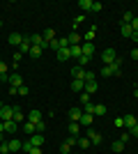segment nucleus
Instances as JSON below:
<instances>
[{
  "instance_id": "obj_1",
  "label": "nucleus",
  "mask_w": 138,
  "mask_h": 154,
  "mask_svg": "<svg viewBox=\"0 0 138 154\" xmlns=\"http://www.w3.org/2000/svg\"><path fill=\"white\" fill-rule=\"evenodd\" d=\"M115 60H118V53L113 51V48H106V51L101 53V62L104 64H113Z\"/></svg>"
},
{
  "instance_id": "obj_2",
  "label": "nucleus",
  "mask_w": 138,
  "mask_h": 154,
  "mask_svg": "<svg viewBox=\"0 0 138 154\" xmlns=\"http://www.w3.org/2000/svg\"><path fill=\"white\" fill-rule=\"evenodd\" d=\"M7 120H14V106H2L0 108V122H7Z\"/></svg>"
},
{
  "instance_id": "obj_3",
  "label": "nucleus",
  "mask_w": 138,
  "mask_h": 154,
  "mask_svg": "<svg viewBox=\"0 0 138 154\" xmlns=\"http://www.w3.org/2000/svg\"><path fill=\"white\" fill-rule=\"evenodd\" d=\"M7 83H9V88H16V90H19L21 85H23V76L14 71V74H9V81H7Z\"/></svg>"
},
{
  "instance_id": "obj_4",
  "label": "nucleus",
  "mask_w": 138,
  "mask_h": 154,
  "mask_svg": "<svg viewBox=\"0 0 138 154\" xmlns=\"http://www.w3.org/2000/svg\"><path fill=\"white\" fill-rule=\"evenodd\" d=\"M87 138H90L92 145H101L104 143V136L99 134V131H94V129H87Z\"/></svg>"
},
{
  "instance_id": "obj_5",
  "label": "nucleus",
  "mask_w": 138,
  "mask_h": 154,
  "mask_svg": "<svg viewBox=\"0 0 138 154\" xmlns=\"http://www.w3.org/2000/svg\"><path fill=\"white\" fill-rule=\"evenodd\" d=\"M67 46H69V42H67V39H53L51 44H48V48H51V51H55V53H58L60 48H67Z\"/></svg>"
},
{
  "instance_id": "obj_6",
  "label": "nucleus",
  "mask_w": 138,
  "mask_h": 154,
  "mask_svg": "<svg viewBox=\"0 0 138 154\" xmlns=\"http://www.w3.org/2000/svg\"><path fill=\"white\" fill-rule=\"evenodd\" d=\"M85 67H78V64H76V67H72V78H78V81H85Z\"/></svg>"
},
{
  "instance_id": "obj_7",
  "label": "nucleus",
  "mask_w": 138,
  "mask_h": 154,
  "mask_svg": "<svg viewBox=\"0 0 138 154\" xmlns=\"http://www.w3.org/2000/svg\"><path fill=\"white\" fill-rule=\"evenodd\" d=\"M81 115H83V108H69V122H81Z\"/></svg>"
},
{
  "instance_id": "obj_8",
  "label": "nucleus",
  "mask_w": 138,
  "mask_h": 154,
  "mask_svg": "<svg viewBox=\"0 0 138 154\" xmlns=\"http://www.w3.org/2000/svg\"><path fill=\"white\" fill-rule=\"evenodd\" d=\"M16 129H19V122H14V120H7V122H5V134L7 136H14V134H16Z\"/></svg>"
},
{
  "instance_id": "obj_9",
  "label": "nucleus",
  "mask_w": 138,
  "mask_h": 154,
  "mask_svg": "<svg viewBox=\"0 0 138 154\" xmlns=\"http://www.w3.org/2000/svg\"><path fill=\"white\" fill-rule=\"evenodd\" d=\"M30 48H32V42H30V37H26L23 35V42H21V46H19V51L26 55V53H30Z\"/></svg>"
},
{
  "instance_id": "obj_10",
  "label": "nucleus",
  "mask_w": 138,
  "mask_h": 154,
  "mask_svg": "<svg viewBox=\"0 0 138 154\" xmlns=\"http://www.w3.org/2000/svg\"><path fill=\"white\" fill-rule=\"evenodd\" d=\"M7 145H9V152H19V149H23V143H21L19 138H9Z\"/></svg>"
},
{
  "instance_id": "obj_11",
  "label": "nucleus",
  "mask_w": 138,
  "mask_h": 154,
  "mask_svg": "<svg viewBox=\"0 0 138 154\" xmlns=\"http://www.w3.org/2000/svg\"><path fill=\"white\" fill-rule=\"evenodd\" d=\"M92 122H94V115H90V113H83V115H81V127H87V129H90L92 127Z\"/></svg>"
},
{
  "instance_id": "obj_12",
  "label": "nucleus",
  "mask_w": 138,
  "mask_h": 154,
  "mask_svg": "<svg viewBox=\"0 0 138 154\" xmlns=\"http://www.w3.org/2000/svg\"><path fill=\"white\" fill-rule=\"evenodd\" d=\"M21 42H23V35H21V32H12V35H9V44H12V46L19 48Z\"/></svg>"
},
{
  "instance_id": "obj_13",
  "label": "nucleus",
  "mask_w": 138,
  "mask_h": 154,
  "mask_svg": "<svg viewBox=\"0 0 138 154\" xmlns=\"http://www.w3.org/2000/svg\"><path fill=\"white\" fill-rule=\"evenodd\" d=\"M94 37H97V26H92L90 30H87L85 35H83V42H87V44H92V42H94Z\"/></svg>"
},
{
  "instance_id": "obj_14",
  "label": "nucleus",
  "mask_w": 138,
  "mask_h": 154,
  "mask_svg": "<svg viewBox=\"0 0 138 154\" xmlns=\"http://www.w3.org/2000/svg\"><path fill=\"white\" fill-rule=\"evenodd\" d=\"M97 90H99V83H97V81H87V83H85V90H83V92H87V94L92 97Z\"/></svg>"
},
{
  "instance_id": "obj_15",
  "label": "nucleus",
  "mask_w": 138,
  "mask_h": 154,
  "mask_svg": "<svg viewBox=\"0 0 138 154\" xmlns=\"http://www.w3.org/2000/svg\"><path fill=\"white\" fill-rule=\"evenodd\" d=\"M55 58H58L60 62H65V60H69V58H72V53H69V46H67V48H60V51L55 53Z\"/></svg>"
},
{
  "instance_id": "obj_16",
  "label": "nucleus",
  "mask_w": 138,
  "mask_h": 154,
  "mask_svg": "<svg viewBox=\"0 0 138 154\" xmlns=\"http://www.w3.org/2000/svg\"><path fill=\"white\" fill-rule=\"evenodd\" d=\"M72 90H74V92H83V90H85V81L74 78V81H72Z\"/></svg>"
},
{
  "instance_id": "obj_17",
  "label": "nucleus",
  "mask_w": 138,
  "mask_h": 154,
  "mask_svg": "<svg viewBox=\"0 0 138 154\" xmlns=\"http://www.w3.org/2000/svg\"><path fill=\"white\" fill-rule=\"evenodd\" d=\"M67 42H69V46H81V35L78 32H72V35L67 37Z\"/></svg>"
},
{
  "instance_id": "obj_18",
  "label": "nucleus",
  "mask_w": 138,
  "mask_h": 154,
  "mask_svg": "<svg viewBox=\"0 0 138 154\" xmlns=\"http://www.w3.org/2000/svg\"><path fill=\"white\" fill-rule=\"evenodd\" d=\"M81 51H83V55H87V58H92V53H94V44H81Z\"/></svg>"
},
{
  "instance_id": "obj_19",
  "label": "nucleus",
  "mask_w": 138,
  "mask_h": 154,
  "mask_svg": "<svg viewBox=\"0 0 138 154\" xmlns=\"http://www.w3.org/2000/svg\"><path fill=\"white\" fill-rule=\"evenodd\" d=\"M30 145H32V147H41V145H44V136H30Z\"/></svg>"
},
{
  "instance_id": "obj_20",
  "label": "nucleus",
  "mask_w": 138,
  "mask_h": 154,
  "mask_svg": "<svg viewBox=\"0 0 138 154\" xmlns=\"http://www.w3.org/2000/svg\"><path fill=\"white\" fill-rule=\"evenodd\" d=\"M28 122H32V124L41 122V113H39V110H30V115H28Z\"/></svg>"
},
{
  "instance_id": "obj_21",
  "label": "nucleus",
  "mask_w": 138,
  "mask_h": 154,
  "mask_svg": "<svg viewBox=\"0 0 138 154\" xmlns=\"http://www.w3.org/2000/svg\"><path fill=\"white\" fill-rule=\"evenodd\" d=\"M120 32H122V37H127V39H131V35H133V30H131V26H129V23H122Z\"/></svg>"
},
{
  "instance_id": "obj_22",
  "label": "nucleus",
  "mask_w": 138,
  "mask_h": 154,
  "mask_svg": "<svg viewBox=\"0 0 138 154\" xmlns=\"http://www.w3.org/2000/svg\"><path fill=\"white\" fill-rule=\"evenodd\" d=\"M23 120H28L23 113H21V108L19 106H14V122H23Z\"/></svg>"
},
{
  "instance_id": "obj_23",
  "label": "nucleus",
  "mask_w": 138,
  "mask_h": 154,
  "mask_svg": "<svg viewBox=\"0 0 138 154\" xmlns=\"http://www.w3.org/2000/svg\"><path fill=\"white\" fill-rule=\"evenodd\" d=\"M101 76H104V78L115 76V71H113V67H111V64H104V67H101Z\"/></svg>"
},
{
  "instance_id": "obj_24",
  "label": "nucleus",
  "mask_w": 138,
  "mask_h": 154,
  "mask_svg": "<svg viewBox=\"0 0 138 154\" xmlns=\"http://www.w3.org/2000/svg\"><path fill=\"white\" fill-rule=\"evenodd\" d=\"M78 7L83 12H92V0H78Z\"/></svg>"
},
{
  "instance_id": "obj_25",
  "label": "nucleus",
  "mask_w": 138,
  "mask_h": 154,
  "mask_svg": "<svg viewBox=\"0 0 138 154\" xmlns=\"http://www.w3.org/2000/svg\"><path fill=\"white\" fill-rule=\"evenodd\" d=\"M69 134H72V136H78L81 134V124L78 122H69Z\"/></svg>"
},
{
  "instance_id": "obj_26",
  "label": "nucleus",
  "mask_w": 138,
  "mask_h": 154,
  "mask_svg": "<svg viewBox=\"0 0 138 154\" xmlns=\"http://www.w3.org/2000/svg\"><path fill=\"white\" fill-rule=\"evenodd\" d=\"M69 53H72V58L78 60L81 55H83V51H81V46H69Z\"/></svg>"
},
{
  "instance_id": "obj_27",
  "label": "nucleus",
  "mask_w": 138,
  "mask_h": 154,
  "mask_svg": "<svg viewBox=\"0 0 138 154\" xmlns=\"http://www.w3.org/2000/svg\"><path fill=\"white\" fill-rule=\"evenodd\" d=\"M44 39H46V44H51L53 39H55V35H53L51 28H46V30H44Z\"/></svg>"
},
{
  "instance_id": "obj_28",
  "label": "nucleus",
  "mask_w": 138,
  "mask_h": 154,
  "mask_svg": "<svg viewBox=\"0 0 138 154\" xmlns=\"http://www.w3.org/2000/svg\"><path fill=\"white\" fill-rule=\"evenodd\" d=\"M76 145H78V147H83V149H87L92 143H90V138H78V140H76Z\"/></svg>"
},
{
  "instance_id": "obj_29",
  "label": "nucleus",
  "mask_w": 138,
  "mask_h": 154,
  "mask_svg": "<svg viewBox=\"0 0 138 154\" xmlns=\"http://www.w3.org/2000/svg\"><path fill=\"white\" fill-rule=\"evenodd\" d=\"M136 124V115H124V127L129 129V127H133Z\"/></svg>"
},
{
  "instance_id": "obj_30",
  "label": "nucleus",
  "mask_w": 138,
  "mask_h": 154,
  "mask_svg": "<svg viewBox=\"0 0 138 154\" xmlns=\"http://www.w3.org/2000/svg\"><path fill=\"white\" fill-rule=\"evenodd\" d=\"M41 53H44V51H41L39 46H32V48H30V53H28V55H30V58H39Z\"/></svg>"
},
{
  "instance_id": "obj_31",
  "label": "nucleus",
  "mask_w": 138,
  "mask_h": 154,
  "mask_svg": "<svg viewBox=\"0 0 138 154\" xmlns=\"http://www.w3.org/2000/svg\"><path fill=\"white\" fill-rule=\"evenodd\" d=\"M94 115H106V106L104 103H94Z\"/></svg>"
},
{
  "instance_id": "obj_32",
  "label": "nucleus",
  "mask_w": 138,
  "mask_h": 154,
  "mask_svg": "<svg viewBox=\"0 0 138 154\" xmlns=\"http://www.w3.org/2000/svg\"><path fill=\"white\" fill-rule=\"evenodd\" d=\"M78 101H81V106H85L87 101H92V97L87 94V92H81V97H78Z\"/></svg>"
},
{
  "instance_id": "obj_33",
  "label": "nucleus",
  "mask_w": 138,
  "mask_h": 154,
  "mask_svg": "<svg viewBox=\"0 0 138 154\" xmlns=\"http://www.w3.org/2000/svg\"><path fill=\"white\" fill-rule=\"evenodd\" d=\"M44 131H46V122L41 120V122L35 124V134H44Z\"/></svg>"
},
{
  "instance_id": "obj_34",
  "label": "nucleus",
  "mask_w": 138,
  "mask_h": 154,
  "mask_svg": "<svg viewBox=\"0 0 138 154\" xmlns=\"http://www.w3.org/2000/svg\"><path fill=\"white\" fill-rule=\"evenodd\" d=\"M122 149H124V143H122V140H115V143H113V152H122Z\"/></svg>"
},
{
  "instance_id": "obj_35",
  "label": "nucleus",
  "mask_w": 138,
  "mask_h": 154,
  "mask_svg": "<svg viewBox=\"0 0 138 154\" xmlns=\"http://www.w3.org/2000/svg\"><path fill=\"white\" fill-rule=\"evenodd\" d=\"M83 113H90V115H94V103H92V101H87L85 106H83Z\"/></svg>"
},
{
  "instance_id": "obj_36",
  "label": "nucleus",
  "mask_w": 138,
  "mask_h": 154,
  "mask_svg": "<svg viewBox=\"0 0 138 154\" xmlns=\"http://www.w3.org/2000/svg\"><path fill=\"white\" fill-rule=\"evenodd\" d=\"M90 60H92V58H87V55H81L76 62H78V67H87V62H90Z\"/></svg>"
},
{
  "instance_id": "obj_37",
  "label": "nucleus",
  "mask_w": 138,
  "mask_h": 154,
  "mask_svg": "<svg viewBox=\"0 0 138 154\" xmlns=\"http://www.w3.org/2000/svg\"><path fill=\"white\" fill-rule=\"evenodd\" d=\"M16 94H21V97H28V94H30V90H28V85H21L19 90H16Z\"/></svg>"
},
{
  "instance_id": "obj_38",
  "label": "nucleus",
  "mask_w": 138,
  "mask_h": 154,
  "mask_svg": "<svg viewBox=\"0 0 138 154\" xmlns=\"http://www.w3.org/2000/svg\"><path fill=\"white\" fill-rule=\"evenodd\" d=\"M23 131H26V134H35V124L32 122H26V124H23Z\"/></svg>"
},
{
  "instance_id": "obj_39",
  "label": "nucleus",
  "mask_w": 138,
  "mask_h": 154,
  "mask_svg": "<svg viewBox=\"0 0 138 154\" xmlns=\"http://www.w3.org/2000/svg\"><path fill=\"white\" fill-rule=\"evenodd\" d=\"M133 21V12H124V16H122V23H131Z\"/></svg>"
},
{
  "instance_id": "obj_40",
  "label": "nucleus",
  "mask_w": 138,
  "mask_h": 154,
  "mask_svg": "<svg viewBox=\"0 0 138 154\" xmlns=\"http://www.w3.org/2000/svg\"><path fill=\"white\" fill-rule=\"evenodd\" d=\"M60 152H62V154H69V152H72V145H69V143H62Z\"/></svg>"
},
{
  "instance_id": "obj_41",
  "label": "nucleus",
  "mask_w": 138,
  "mask_h": 154,
  "mask_svg": "<svg viewBox=\"0 0 138 154\" xmlns=\"http://www.w3.org/2000/svg\"><path fill=\"white\" fill-rule=\"evenodd\" d=\"M21 58H23V53H21V51H14V64H19Z\"/></svg>"
},
{
  "instance_id": "obj_42",
  "label": "nucleus",
  "mask_w": 138,
  "mask_h": 154,
  "mask_svg": "<svg viewBox=\"0 0 138 154\" xmlns=\"http://www.w3.org/2000/svg\"><path fill=\"white\" fill-rule=\"evenodd\" d=\"M7 152H9V145L5 140V143H0V154H7Z\"/></svg>"
},
{
  "instance_id": "obj_43",
  "label": "nucleus",
  "mask_w": 138,
  "mask_h": 154,
  "mask_svg": "<svg viewBox=\"0 0 138 154\" xmlns=\"http://www.w3.org/2000/svg\"><path fill=\"white\" fill-rule=\"evenodd\" d=\"M94 78H97V76H94V71L87 69V71H85V83H87V81H94Z\"/></svg>"
},
{
  "instance_id": "obj_44",
  "label": "nucleus",
  "mask_w": 138,
  "mask_h": 154,
  "mask_svg": "<svg viewBox=\"0 0 138 154\" xmlns=\"http://www.w3.org/2000/svg\"><path fill=\"white\" fill-rule=\"evenodd\" d=\"M129 26H131V30H133V32H138V16H133V21L129 23Z\"/></svg>"
},
{
  "instance_id": "obj_45",
  "label": "nucleus",
  "mask_w": 138,
  "mask_h": 154,
  "mask_svg": "<svg viewBox=\"0 0 138 154\" xmlns=\"http://www.w3.org/2000/svg\"><path fill=\"white\" fill-rule=\"evenodd\" d=\"M115 127H118V129L124 127V117H115Z\"/></svg>"
},
{
  "instance_id": "obj_46",
  "label": "nucleus",
  "mask_w": 138,
  "mask_h": 154,
  "mask_svg": "<svg viewBox=\"0 0 138 154\" xmlns=\"http://www.w3.org/2000/svg\"><path fill=\"white\" fill-rule=\"evenodd\" d=\"M129 136H138V124H133V127H129Z\"/></svg>"
},
{
  "instance_id": "obj_47",
  "label": "nucleus",
  "mask_w": 138,
  "mask_h": 154,
  "mask_svg": "<svg viewBox=\"0 0 138 154\" xmlns=\"http://www.w3.org/2000/svg\"><path fill=\"white\" fill-rule=\"evenodd\" d=\"M101 7H104L101 2H92V12H101Z\"/></svg>"
},
{
  "instance_id": "obj_48",
  "label": "nucleus",
  "mask_w": 138,
  "mask_h": 154,
  "mask_svg": "<svg viewBox=\"0 0 138 154\" xmlns=\"http://www.w3.org/2000/svg\"><path fill=\"white\" fill-rule=\"evenodd\" d=\"M83 21H85V16H83V14H81V16H76V19H74V26H81V23H83Z\"/></svg>"
},
{
  "instance_id": "obj_49",
  "label": "nucleus",
  "mask_w": 138,
  "mask_h": 154,
  "mask_svg": "<svg viewBox=\"0 0 138 154\" xmlns=\"http://www.w3.org/2000/svg\"><path fill=\"white\" fill-rule=\"evenodd\" d=\"M0 74H7V62H0Z\"/></svg>"
},
{
  "instance_id": "obj_50",
  "label": "nucleus",
  "mask_w": 138,
  "mask_h": 154,
  "mask_svg": "<svg viewBox=\"0 0 138 154\" xmlns=\"http://www.w3.org/2000/svg\"><path fill=\"white\" fill-rule=\"evenodd\" d=\"M129 55H131V60H138V48H133V51L129 53Z\"/></svg>"
},
{
  "instance_id": "obj_51",
  "label": "nucleus",
  "mask_w": 138,
  "mask_h": 154,
  "mask_svg": "<svg viewBox=\"0 0 138 154\" xmlns=\"http://www.w3.org/2000/svg\"><path fill=\"white\" fill-rule=\"evenodd\" d=\"M28 154H41V147H32V149H30Z\"/></svg>"
},
{
  "instance_id": "obj_52",
  "label": "nucleus",
  "mask_w": 138,
  "mask_h": 154,
  "mask_svg": "<svg viewBox=\"0 0 138 154\" xmlns=\"http://www.w3.org/2000/svg\"><path fill=\"white\" fill-rule=\"evenodd\" d=\"M0 81H9V74H0Z\"/></svg>"
},
{
  "instance_id": "obj_53",
  "label": "nucleus",
  "mask_w": 138,
  "mask_h": 154,
  "mask_svg": "<svg viewBox=\"0 0 138 154\" xmlns=\"http://www.w3.org/2000/svg\"><path fill=\"white\" fill-rule=\"evenodd\" d=\"M131 42H138V32H133V35H131Z\"/></svg>"
},
{
  "instance_id": "obj_54",
  "label": "nucleus",
  "mask_w": 138,
  "mask_h": 154,
  "mask_svg": "<svg viewBox=\"0 0 138 154\" xmlns=\"http://www.w3.org/2000/svg\"><path fill=\"white\" fill-rule=\"evenodd\" d=\"M0 134H5V122H0Z\"/></svg>"
},
{
  "instance_id": "obj_55",
  "label": "nucleus",
  "mask_w": 138,
  "mask_h": 154,
  "mask_svg": "<svg viewBox=\"0 0 138 154\" xmlns=\"http://www.w3.org/2000/svg\"><path fill=\"white\" fill-rule=\"evenodd\" d=\"M133 97H136V99H138V88H136V90H133Z\"/></svg>"
},
{
  "instance_id": "obj_56",
  "label": "nucleus",
  "mask_w": 138,
  "mask_h": 154,
  "mask_svg": "<svg viewBox=\"0 0 138 154\" xmlns=\"http://www.w3.org/2000/svg\"><path fill=\"white\" fill-rule=\"evenodd\" d=\"M69 154H72V152H69Z\"/></svg>"
}]
</instances>
